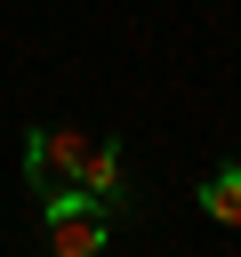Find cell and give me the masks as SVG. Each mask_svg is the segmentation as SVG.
<instances>
[{"label":"cell","mask_w":241,"mask_h":257,"mask_svg":"<svg viewBox=\"0 0 241 257\" xmlns=\"http://www.w3.org/2000/svg\"><path fill=\"white\" fill-rule=\"evenodd\" d=\"M40 225H48V257H104L112 241V209H96L88 193H48L40 201Z\"/></svg>","instance_id":"cell-1"},{"label":"cell","mask_w":241,"mask_h":257,"mask_svg":"<svg viewBox=\"0 0 241 257\" xmlns=\"http://www.w3.org/2000/svg\"><path fill=\"white\" fill-rule=\"evenodd\" d=\"M80 153H88V128H24V185H32V201L80 193Z\"/></svg>","instance_id":"cell-2"},{"label":"cell","mask_w":241,"mask_h":257,"mask_svg":"<svg viewBox=\"0 0 241 257\" xmlns=\"http://www.w3.org/2000/svg\"><path fill=\"white\" fill-rule=\"evenodd\" d=\"M80 193L96 201V209H112V217H129L137 201V185H129V153L112 145V137H88V153H80Z\"/></svg>","instance_id":"cell-3"},{"label":"cell","mask_w":241,"mask_h":257,"mask_svg":"<svg viewBox=\"0 0 241 257\" xmlns=\"http://www.w3.org/2000/svg\"><path fill=\"white\" fill-rule=\"evenodd\" d=\"M201 209H209L217 225H241V161H225V169L201 185Z\"/></svg>","instance_id":"cell-4"}]
</instances>
